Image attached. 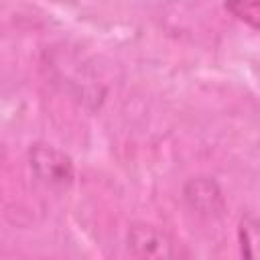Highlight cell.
<instances>
[{"mask_svg":"<svg viewBox=\"0 0 260 260\" xmlns=\"http://www.w3.org/2000/svg\"><path fill=\"white\" fill-rule=\"evenodd\" d=\"M126 244L136 260H185L181 242L169 230L148 221L130 223Z\"/></svg>","mask_w":260,"mask_h":260,"instance_id":"6da1fadb","label":"cell"},{"mask_svg":"<svg viewBox=\"0 0 260 260\" xmlns=\"http://www.w3.org/2000/svg\"><path fill=\"white\" fill-rule=\"evenodd\" d=\"M183 199L201 217H219L225 209V197L219 183L209 175L191 177L183 185Z\"/></svg>","mask_w":260,"mask_h":260,"instance_id":"3957f363","label":"cell"},{"mask_svg":"<svg viewBox=\"0 0 260 260\" xmlns=\"http://www.w3.org/2000/svg\"><path fill=\"white\" fill-rule=\"evenodd\" d=\"M238 244L242 260H260V219L244 213L238 221Z\"/></svg>","mask_w":260,"mask_h":260,"instance_id":"277c9868","label":"cell"},{"mask_svg":"<svg viewBox=\"0 0 260 260\" xmlns=\"http://www.w3.org/2000/svg\"><path fill=\"white\" fill-rule=\"evenodd\" d=\"M223 8L244 24L260 30V0H234L225 2Z\"/></svg>","mask_w":260,"mask_h":260,"instance_id":"5b68a950","label":"cell"},{"mask_svg":"<svg viewBox=\"0 0 260 260\" xmlns=\"http://www.w3.org/2000/svg\"><path fill=\"white\" fill-rule=\"evenodd\" d=\"M28 167L39 183H43L49 189L65 191L75 181V165L73 158L57 148L55 144L37 140L28 146Z\"/></svg>","mask_w":260,"mask_h":260,"instance_id":"7a4b0ae2","label":"cell"}]
</instances>
